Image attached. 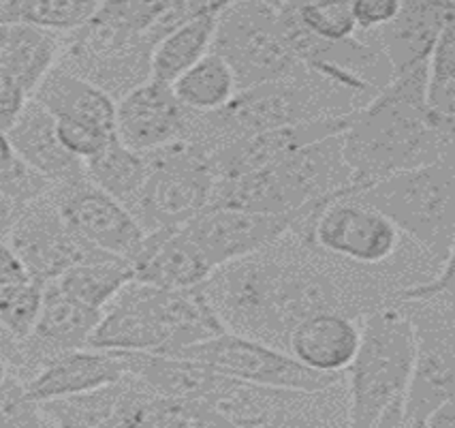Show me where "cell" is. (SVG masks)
<instances>
[{
	"instance_id": "19",
	"label": "cell",
	"mask_w": 455,
	"mask_h": 428,
	"mask_svg": "<svg viewBox=\"0 0 455 428\" xmlns=\"http://www.w3.org/2000/svg\"><path fill=\"white\" fill-rule=\"evenodd\" d=\"M7 135L15 155L52 184H65L88 176L82 158L73 157L62 146L54 116L35 99L26 105L22 116L7 131Z\"/></svg>"
},
{
	"instance_id": "28",
	"label": "cell",
	"mask_w": 455,
	"mask_h": 428,
	"mask_svg": "<svg viewBox=\"0 0 455 428\" xmlns=\"http://www.w3.org/2000/svg\"><path fill=\"white\" fill-rule=\"evenodd\" d=\"M50 189H54V184L15 155L7 131L0 129V193L18 206H24Z\"/></svg>"
},
{
	"instance_id": "38",
	"label": "cell",
	"mask_w": 455,
	"mask_h": 428,
	"mask_svg": "<svg viewBox=\"0 0 455 428\" xmlns=\"http://www.w3.org/2000/svg\"><path fill=\"white\" fill-rule=\"evenodd\" d=\"M9 368H12V367H9V362L4 360L3 356H0V388H3V385L7 384L9 379H12V375H9Z\"/></svg>"
},
{
	"instance_id": "1",
	"label": "cell",
	"mask_w": 455,
	"mask_h": 428,
	"mask_svg": "<svg viewBox=\"0 0 455 428\" xmlns=\"http://www.w3.org/2000/svg\"><path fill=\"white\" fill-rule=\"evenodd\" d=\"M427 86V65L406 69L391 76L383 91L348 116L342 131V157L351 172L348 193L426 166L451 150L453 144L432 118Z\"/></svg>"
},
{
	"instance_id": "34",
	"label": "cell",
	"mask_w": 455,
	"mask_h": 428,
	"mask_svg": "<svg viewBox=\"0 0 455 428\" xmlns=\"http://www.w3.org/2000/svg\"><path fill=\"white\" fill-rule=\"evenodd\" d=\"M30 274L26 271L24 262L20 260L18 253L9 242L0 240V287H9V285L28 281Z\"/></svg>"
},
{
	"instance_id": "2",
	"label": "cell",
	"mask_w": 455,
	"mask_h": 428,
	"mask_svg": "<svg viewBox=\"0 0 455 428\" xmlns=\"http://www.w3.org/2000/svg\"><path fill=\"white\" fill-rule=\"evenodd\" d=\"M225 330L201 287L163 289L131 281L105 306L88 347L172 356Z\"/></svg>"
},
{
	"instance_id": "23",
	"label": "cell",
	"mask_w": 455,
	"mask_h": 428,
	"mask_svg": "<svg viewBox=\"0 0 455 428\" xmlns=\"http://www.w3.org/2000/svg\"><path fill=\"white\" fill-rule=\"evenodd\" d=\"M172 88L178 101L195 114L219 112L240 93L234 69L214 50L187 69Z\"/></svg>"
},
{
	"instance_id": "8",
	"label": "cell",
	"mask_w": 455,
	"mask_h": 428,
	"mask_svg": "<svg viewBox=\"0 0 455 428\" xmlns=\"http://www.w3.org/2000/svg\"><path fill=\"white\" fill-rule=\"evenodd\" d=\"M398 303L415 335L404 428L426 426L427 416L455 396V303L436 295Z\"/></svg>"
},
{
	"instance_id": "17",
	"label": "cell",
	"mask_w": 455,
	"mask_h": 428,
	"mask_svg": "<svg viewBox=\"0 0 455 428\" xmlns=\"http://www.w3.org/2000/svg\"><path fill=\"white\" fill-rule=\"evenodd\" d=\"M362 341V319L340 313L323 311L291 330L287 351L295 360L325 375H345L355 360Z\"/></svg>"
},
{
	"instance_id": "29",
	"label": "cell",
	"mask_w": 455,
	"mask_h": 428,
	"mask_svg": "<svg viewBox=\"0 0 455 428\" xmlns=\"http://www.w3.org/2000/svg\"><path fill=\"white\" fill-rule=\"evenodd\" d=\"M56 120V131L60 137L62 146L71 152L73 157L88 161V158L97 157L99 152H103L109 144H114L118 140V135L114 131L103 129V126L82 123V120L73 118H54Z\"/></svg>"
},
{
	"instance_id": "12",
	"label": "cell",
	"mask_w": 455,
	"mask_h": 428,
	"mask_svg": "<svg viewBox=\"0 0 455 428\" xmlns=\"http://www.w3.org/2000/svg\"><path fill=\"white\" fill-rule=\"evenodd\" d=\"M295 213H257L235 206H210L182 225L216 268L272 245L293 227Z\"/></svg>"
},
{
	"instance_id": "18",
	"label": "cell",
	"mask_w": 455,
	"mask_h": 428,
	"mask_svg": "<svg viewBox=\"0 0 455 428\" xmlns=\"http://www.w3.org/2000/svg\"><path fill=\"white\" fill-rule=\"evenodd\" d=\"M451 3L453 0H402L398 15L387 26L374 30L391 65V76L427 65Z\"/></svg>"
},
{
	"instance_id": "10",
	"label": "cell",
	"mask_w": 455,
	"mask_h": 428,
	"mask_svg": "<svg viewBox=\"0 0 455 428\" xmlns=\"http://www.w3.org/2000/svg\"><path fill=\"white\" fill-rule=\"evenodd\" d=\"M7 238L30 279L41 283L54 281L79 262L109 255L88 245L67 225L50 191L22 206Z\"/></svg>"
},
{
	"instance_id": "22",
	"label": "cell",
	"mask_w": 455,
	"mask_h": 428,
	"mask_svg": "<svg viewBox=\"0 0 455 428\" xmlns=\"http://www.w3.org/2000/svg\"><path fill=\"white\" fill-rule=\"evenodd\" d=\"M35 101H39L54 118H73L103 126L116 133V101L108 91L90 79L56 65L36 88ZM118 135V133H116Z\"/></svg>"
},
{
	"instance_id": "35",
	"label": "cell",
	"mask_w": 455,
	"mask_h": 428,
	"mask_svg": "<svg viewBox=\"0 0 455 428\" xmlns=\"http://www.w3.org/2000/svg\"><path fill=\"white\" fill-rule=\"evenodd\" d=\"M427 103H430V108L436 114L455 120V82L427 94Z\"/></svg>"
},
{
	"instance_id": "14",
	"label": "cell",
	"mask_w": 455,
	"mask_h": 428,
	"mask_svg": "<svg viewBox=\"0 0 455 428\" xmlns=\"http://www.w3.org/2000/svg\"><path fill=\"white\" fill-rule=\"evenodd\" d=\"M103 311L79 303L62 292L54 281L44 289V306L36 319L33 335L22 345V371L44 367L52 356L60 351L88 347L94 327L99 326Z\"/></svg>"
},
{
	"instance_id": "32",
	"label": "cell",
	"mask_w": 455,
	"mask_h": 428,
	"mask_svg": "<svg viewBox=\"0 0 455 428\" xmlns=\"http://www.w3.org/2000/svg\"><path fill=\"white\" fill-rule=\"evenodd\" d=\"M402 0H351L357 33H374L387 26L400 12Z\"/></svg>"
},
{
	"instance_id": "3",
	"label": "cell",
	"mask_w": 455,
	"mask_h": 428,
	"mask_svg": "<svg viewBox=\"0 0 455 428\" xmlns=\"http://www.w3.org/2000/svg\"><path fill=\"white\" fill-rule=\"evenodd\" d=\"M415 335L398 300L362 317V341L347 368L348 426L404 428Z\"/></svg>"
},
{
	"instance_id": "40",
	"label": "cell",
	"mask_w": 455,
	"mask_h": 428,
	"mask_svg": "<svg viewBox=\"0 0 455 428\" xmlns=\"http://www.w3.org/2000/svg\"><path fill=\"white\" fill-rule=\"evenodd\" d=\"M453 3H455V0H453Z\"/></svg>"
},
{
	"instance_id": "9",
	"label": "cell",
	"mask_w": 455,
	"mask_h": 428,
	"mask_svg": "<svg viewBox=\"0 0 455 428\" xmlns=\"http://www.w3.org/2000/svg\"><path fill=\"white\" fill-rule=\"evenodd\" d=\"M172 356L190 358V360L208 364L227 377L267 385V388L323 390L345 379V375L312 371L295 360L289 351L231 330L184 347Z\"/></svg>"
},
{
	"instance_id": "25",
	"label": "cell",
	"mask_w": 455,
	"mask_h": 428,
	"mask_svg": "<svg viewBox=\"0 0 455 428\" xmlns=\"http://www.w3.org/2000/svg\"><path fill=\"white\" fill-rule=\"evenodd\" d=\"M88 178L97 187L114 195L126 208L133 210L150 174V158L144 152H135L116 140L97 157L84 161Z\"/></svg>"
},
{
	"instance_id": "6",
	"label": "cell",
	"mask_w": 455,
	"mask_h": 428,
	"mask_svg": "<svg viewBox=\"0 0 455 428\" xmlns=\"http://www.w3.org/2000/svg\"><path fill=\"white\" fill-rule=\"evenodd\" d=\"M146 155L150 158V174L131 210L146 234L182 227L210 208L216 169L205 148L193 141H176Z\"/></svg>"
},
{
	"instance_id": "4",
	"label": "cell",
	"mask_w": 455,
	"mask_h": 428,
	"mask_svg": "<svg viewBox=\"0 0 455 428\" xmlns=\"http://www.w3.org/2000/svg\"><path fill=\"white\" fill-rule=\"evenodd\" d=\"M308 41L291 3L234 0L220 15L212 50L234 69L237 88L248 91L306 71Z\"/></svg>"
},
{
	"instance_id": "16",
	"label": "cell",
	"mask_w": 455,
	"mask_h": 428,
	"mask_svg": "<svg viewBox=\"0 0 455 428\" xmlns=\"http://www.w3.org/2000/svg\"><path fill=\"white\" fill-rule=\"evenodd\" d=\"M126 373L118 351L68 350L52 356L44 367L24 384L26 396L33 403L67 399L116 384Z\"/></svg>"
},
{
	"instance_id": "39",
	"label": "cell",
	"mask_w": 455,
	"mask_h": 428,
	"mask_svg": "<svg viewBox=\"0 0 455 428\" xmlns=\"http://www.w3.org/2000/svg\"><path fill=\"white\" fill-rule=\"evenodd\" d=\"M4 3V0H0V4H3Z\"/></svg>"
},
{
	"instance_id": "5",
	"label": "cell",
	"mask_w": 455,
	"mask_h": 428,
	"mask_svg": "<svg viewBox=\"0 0 455 428\" xmlns=\"http://www.w3.org/2000/svg\"><path fill=\"white\" fill-rule=\"evenodd\" d=\"M353 195L383 210L441 263L455 246V148Z\"/></svg>"
},
{
	"instance_id": "27",
	"label": "cell",
	"mask_w": 455,
	"mask_h": 428,
	"mask_svg": "<svg viewBox=\"0 0 455 428\" xmlns=\"http://www.w3.org/2000/svg\"><path fill=\"white\" fill-rule=\"evenodd\" d=\"M291 4L299 24L316 39L340 44L357 35L351 0H299Z\"/></svg>"
},
{
	"instance_id": "7",
	"label": "cell",
	"mask_w": 455,
	"mask_h": 428,
	"mask_svg": "<svg viewBox=\"0 0 455 428\" xmlns=\"http://www.w3.org/2000/svg\"><path fill=\"white\" fill-rule=\"evenodd\" d=\"M321 251L359 266H380L394 260L406 234L377 206L357 195L340 191L316 199L310 206L304 234Z\"/></svg>"
},
{
	"instance_id": "36",
	"label": "cell",
	"mask_w": 455,
	"mask_h": 428,
	"mask_svg": "<svg viewBox=\"0 0 455 428\" xmlns=\"http://www.w3.org/2000/svg\"><path fill=\"white\" fill-rule=\"evenodd\" d=\"M426 426L430 428H455V396L443 400L436 409L427 416Z\"/></svg>"
},
{
	"instance_id": "26",
	"label": "cell",
	"mask_w": 455,
	"mask_h": 428,
	"mask_svg": "<svg viewBox=\"0 0 455 428\" xmlns=\"http://www.w3.org/2000/svg\"><path fill=\"white\" fill-rule=\"evenodd\" d=\"M45 283L28 279V281L0 287V327L18 343L20 347L33 335L36 319L44 306Z\"/></svg>"
},
{
	"instance_id": "15",
	"label": "cell",
	"mask_w": 455,
	"mask_h": 428,
	"mask_svg": "<svg viewBox=\"0 0 455 428\" xmlns=\"http://www.w3.org/2000/svg\"><path fill=\"white\" fill-rule=\"evenodd\" d=\"M133 271L135 281L163 289H195L208 281L216 266L182 227H172L146 236Z\"/></svg>"
},
{
	"instance_id": "33",
	"label": "cell",
	"mask_w": 455,
	"mask_h": 428,
	"mask_svg": "<svg viewBox=\"0 0 455 428\" xmlns=\"http://www.w3.org/2000/svg\"><path fill=\"white\" fill-rule=\"evenodd\" d=\"M30 101H33V97L26 88L4 73H0V129H12Z\"/></svg>"
},
{
	"instance_id": "20",
	"label": "cell",
	"mask_w": 455,
	"mask_h": 428,
	"mask_svg": "<svg viewBox=\"0 0 455 428\" xmlns=\"http://www.w3.org/2000/svg\"><path fill=\"white\" fill-rule=\"evenodd\" d=\"M234 0H210L158 41L150 61V77L173 84L214 45L220 15Z\"/></svg>"
},
{
	"instance_id": "37",
	"label": "cell",
	"mask_w": 455,
	"mask_h": 428,
	"mask_svg": "<svg viewBox=\"0 0 455 428\" xmlns=\"http://www.w3.org/2000/svg\"><path fill=\"white\" fill-rule=\"evenodd\" d=\"M432 118H434V123L438 125V129L443 131L444 137H447V140L451 141L453 148H455V120L447 118V116H443V114H436L434 109H432Z\"/></svg>"
},
{
	"instance_id": "31",
	"label": "cell",
	"mask_w": 455,
	"mask_h": 428,
	"mask_svg": "<svg viewBox=\"0 0 455 428\" xmlns=\"http://www.w3.org/2000/svg\"><path fill=\"white\" fill-rule=\"evenodd\" d=\"M436 298L453 300L455 303V246L449 251V255L444 257L441 263V271L436 272V277H432L430 281L412 285V287L402 289L395 300H412V298Z\"/></svg>"
},
{
	"instance_id": "11",
	"label": "cell",
	"mask_w": 455,
	"mask_h": 428,
	"mask_svg": "<svg viewBox=\"0 0 455 428\" xmlns=\"http://www.w3.org/2000/svg\"><path fill=\"white\" fill-rule=\"evenodd\" d=\"M54 202L76 234L99 251L133 262L146 242V230L123 202L90 178L54 184Z\"/></svg>"
},
{
	"instance_id": "24",
	"label": "cell",
	"mask_w": 455,
	"mask_h": 428,
	"mask_svg": "<svg viewBox=\"0 0 455 428\" xmlns=\"http://www.w3.org/2000/svg\"><path fill=\"white\" fill-rule=\"evenodd\" d=\"M131 281H135L133 262L116 255L79 262L54 279L62 292L99 311H105Z\"/></svg>"
},
{
	"instance_id": "30",
	"label": "cell",
	"mask_w": 455,
	"mask_h": 428,
	"mask_svg": "<svg viewBox=\"0 0 455 428\" xmlns=\"http://www.w3.org/2000/svg\"><path fill=\"white\" fill-rule=\"evenodd\" d=\"M427 69H430L427 94L455 82V3L449 7L441 33L436 36Z\"/></svg>"
},
{
	"instance_id": "13",
	"label": "cell",
	"mask_w": 455,
	"mask_h": 428,
	"mask_svg": "<svg viewBox=\"0 0 455 428\" xmlns=\"http://www.w3.org/2000/svg\"><path fill=\"white\" fill-rule=\"evenodd\" d=\"M190 116L172 84L146 79L116 105V133L126 148L135 152H155L161 148L187 141Z\"/></svg>"
},
{
	"instance_id": "21",
	"label": "cell",
	"mask_w": 455,
	"mask_h": 428,
	"mask_svg": "<svg viewBox=\"0 0 455 428\" xmlns=\"http://www.w3.org/2000/svg\"><path fill=\"white\" fill-rule=\"evenodd\" d=\"M65 36L33 24L0 26V73L35 97L47 73L60 62Z\"/></svg>"
}]
</instances>
